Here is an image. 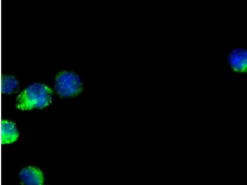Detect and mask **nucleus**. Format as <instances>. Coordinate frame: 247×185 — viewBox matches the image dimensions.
I'll return each instance as SVG.
<instances>
[{
    "instance_id": "f257e3e1",
    "label": "nucleus",
    "mask_w": 247,
    "mask_h": 185,
    "mask_svg": "<svg viewBox=\"0 0 247 185\" xmlns=\"http://www.w3.org/2000/svg\"><path fill=\"white\" fill-rule=\"evenodd\" d=\"M53 92L46 85L41 82L31 83L18 96L16 107L21 110L42 109L52 101Z\"/></svg>"
},
{
    "instance_id": "f03ea898",
    "label": "nucleus",
    "mask_w": 247,
    "mask_h": 185,
    "mask_svg": "<svg viewBox=\"0 0 247 185\" xmlns=\"http://www.w3.org/2000/svg\"><path fill=\"white\" fill-rule=\"evenodd\" d=\"M55 88L62 98L76 96L83 90V81L79 75L71 71H63L55 78Z\"/></svg>"
},
{
    "instance_id": "7ed1b4c3",
    "label": "nucleus",
    "mask_w": 247,
    "mask_h": 185,
    "mask_svg": "<svg viewBox=\"0 0 247 185\" xmlns=\"http://www.w3.org/2000/svg\"><path fill=\"white\" fill-rule=\"evenodd\" d=\"M228 62L233 71L247 73V49L240 47L232 49L228 55Z\"/></svg>"
},
{
    "instance_id": "20e7f679",
    "label": "nucleus",
    "mask_w": 247,
    "mask_h": 185,
    "mask_svg": "<svg viewBox=\"0 0 247 185\" xmlns=\"http://www.w3.org/2000/svg\"><path fill=\"white\" fill-rule=\"evenodd\" d=\"M19 179L24 185H42L44 182L41 171L34 166L22 168L19 174Z\"/></svg>"
},
{
    "instance_id": "39448f33",
    "label": "nucleus",
    "mask_w": 247,
    "mask_h": 185,
    "mask_svg": "<svg viewBox=\"0 0 247 185\" xmlns=\"http://www.w3.org/2000/svg\"><path fill=\"white\" fill-rule=\"evenodd\" d=\"M19 136L18 129L15 123L10 121H2L1 124V140L4 144H10L15 142Z\"/></svg>"
},
{
    "instance_id": "423d86ee",
    "label": "nucleus",
    "mask_w": 247,
    "mask_h": 185,
    "mask_svg": "<svg viewBox=\"0 0 247 185\" xmlns=\"http://www.w3.org/2000/svg\"><path fill=\"white\" fill-rule=\"evenodd\" d=\"M19 86V82L16 77L13 75H7L3 78L2 91L4 93H10L15 92Z\"/></svg>"
}]
</instances>
